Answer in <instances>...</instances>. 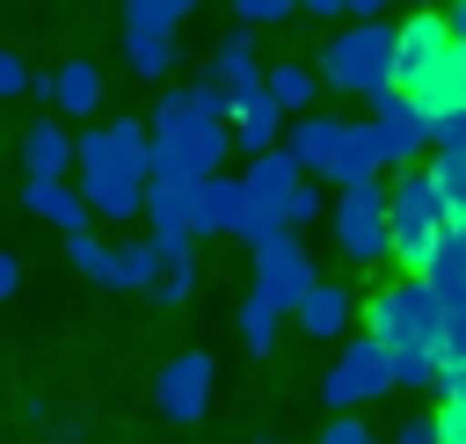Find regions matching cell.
<instances>
[{
    "label": "cell",
    "instance_id": "f35d334b",
    "mask_svg": "<svg viewBox=\"0 0 466 444\" xmlns=\"http://www.w3.org/2000/svg\"><path fill=\"white\" fill-rule=\"evenodd\" d=\"M22 87H29V66H22V58H15L7 44H0V102H15Z\"/></svg>",
    "mask_w": 466,
    "mask_h": 444
},
{
    "label": "cell",
    "instance_id": "6da1fadb",
    "mask_svg": "<svg viewBox=\"0 0 466 444\" xmlns=\"http://www.w3.org/2000/svg\"><path fill=\"white\" fill-rule=\"evenodd\" d=\"M444 197H437V182H430V167H393V182H386V262H400V277H415L422 262H430V247L444 240Z\"/></svg>",
    "mask_w": 466,
    "mask_h": 444
},
{
    "label": "cell",
    "instance_id": "8fae6325",
    "mask_svg": "<svg viewBox=\"0 0 466 444\" xmlns=\"http://www.w3.org/2000/svg\"><path fill=\"white\" fill-rule=\"evenodd\" d=\"M226 131H233V153H269L277 138H284V109L269 102V87L255 80V87H240L233 102H226Z\"/></svg>",
    "mask_w": 466,
    "mask_h": 444
},
{
    "label": "cell",
    "instance_id": "ee69618b",
    "mask_svg": "<svg viewBox=\"0 0 466 444\" xmlns=\"http://www.w3.org/2000/svg\"><path fill=\"white\" fill-rule=\"evenodd\" d=\"M444 29H451V44L466 51V0H451V7H444Z\"/></svg>",
    "mask_w": 466,
    "mask_h": 444
},
{
    "label": "cell",
    "instance_id": "ba28073f",
    "mask_svg": "<svg viewBox=\"0 0 466 444\" xmlns=\"http://www.w3.org/2000/svg\"><path fill=\"white\" fill-rule=\"evenodd\" d=\"M211 386H218L211 349H182V357H167V364L153 371V408H160L167 422H204V415H211Z\"/></svg>",
    "mask_w": 466,
    "mask_h": 444
},
{
    "label": "cell",
    "instance_id": "f546056e",
    "mask_svg": "<svg viewBox=\"0 0 466 444\" xmlns=\"http://www.w3.org/2000/svg\"><path fill=\"white\" fill-rule=\"evenodd\" d=\"M393 357V393H430L437 386V349H386Z\"/></svg>",
    "mask_w": 466,
    "mask_h": 444
},
{
    "label": "cell",
    "instance_id": "4fadbf2b",
    "mask_svg": "<svg viewBox=\"0 0 466 444\" xmlns=\"http://www.w3.org/2000/svg\"><path fill=\"white\" fill-rule=\"evenodd\" d=\"M240 211H248V189H240V175H204L197 189H189V240H204V233H233L240 226Z\"/></svg>",
    "mask_w": 466,
    "mask_h": 444
},
{
    "label": "cell",
    "instance_id": "5bb4252c",
    "mask_svg": "<svg viewBox=\"0 0 466 444\" xmlns=\"http://www.w3.org/2000/svg\"><path fill=\"white\" fill-rule=\"evenodd\" d=\"M262 80V66H255V29L248 22H233L226 36H218V51L204 58V87H218L226 102L240 95V87H255Z\"/></svg>",
    "mask_w": 466,
    "mask_h": 444
},
{
    "label": "cell",
    "instance_id": "7dc6e473",
    "mask_svg": "<svg viewBox=\"0 0 466 444\" xmlns=\"http://www.w3.org/2000/svg\"><path fill=\"white\" fill-rule=\"evenodd\" d=\"M408 7H437V0H408Z\"/></svg>",
    "mask_w": 466,
    "mask_h": 444
},
{
    "label": "cell",
    "instance_id": "e0dca14e",
    "mask_svg": "<svg viewBox=\"0 0 466 444\" xmlns=\"http://www.w3.org/2000/svg\"><path fill=\"white\" fill-rule=\"evenodd\" d=\"M379 175H386L379 131H371V124H342V146H335V160H328V175H320V182L350 189V182H379Z\"/></svg>",
    "mask_w": 466,
    "mask_h": 444
},
{
    "label": "cell",
    "instance_id": "1f68e13d",
    "mask_svg": "<svg viewBox=\"0 0 466 444\" xmlns=\"http://www.w3.org/2000/svg\"><path fill=\"white\" fill-rule=\"evenodd\" d=\"M153 284V233L116 247V291H146Z\"/></svg>",
    "mask_w": 466,
    "mask_h": 444
},
{
    "label": "cell",
    "instance_id": "9c48e42d",
    "mask_svg": "<svg viewBox=\"0 0 466 444\" xmlns=\"http://www.w3.org/2000/svg\"><path fill=\"white\" fill-rule=\"evenodd\" d=\"M371 131H379L386 167H408V160L430 153V124H422V109H415V95H400V87H379V95H371Z\"/></svg>",
    "mask_w": 466,
    "mask_h": 444
},
{
    "label": "cell",
    "instance_id": "cb8c5ba5",
    "mask_svg": "<svg viewBox=\"0 0 466 444\" xmlns=\"http://www.w3.org/2000/svg\"><path fill=\"white\" fill-rule=\"evenodd\" d=\"M175 58H182L175 29H124V66H131L138 80H167Z\"/></svg>",
    "mask_w": 466,
    "mask_h": 444
},
{
    "label": "cell",
    "instance_id": "e575fe53",
    "mask_svg": "<svg viewBox=\"0 0 466 444\" xmlns=\"http://www.w3.org/2000/svg\"><path fill=\"white\" fill-rule=\"evenodd\" d=\"M430 146H437V153H466V102L444 109V116L430 124Z\"/></svg>",
    "mask_w": 466,
    "mask_h": 444
},
{
    "label": "cell",
    "instance_id": "8992f818",
    "mask_svg": "<svg viewBox=\"0 0 466 444\" xmlns=\"http://www.w3.org/2000/svg\"><path fill=\"white\" fill-rule=\"evenodd\" d=\"M335 247H342V262H357V269H371V262H386V189L379 182H350V189H335Z\"/></svg>",
    "mask_w": 466,
    "mask_h": 444
},
{
    "label": "cell",
    "instance_id": "4316f807",
    "mask_svg": "<svg viewBox=\"0 0 466 444\" xmlns=\"http://www.w3.org/2000/svg\"><path fill=\"white\" fill-rule=\"evenodd\" d=\"M66 262H73V269H80L87 284L116 291V247H109V240H95L87 226H80V233H66Z\"/></svg>",
    "mask_w": 466,
    "mask_h": 444
},
{
    "label": "cell",
    "instance_id": "ac0fdd59",
    "mask_svg": "<svg viewBox=\"0 0 466 444\" xmlns=\"http://www.w3.org/2000/svg\"><path fill=\"white\" fill-rule=\"evenodd\" d=\"M415 277L437 291V306H444V313H459V306H466V233H459V226H444V240L430 247V262H422Z\"/></svg>",
    "mask_w": 466,
    "mask_h": 444
},
{
    "label": "cell",
    "instance_id": "d590c367",
    "mask_svg": "<svg viewBox=\"0 0 466 444\" xmlns=\"http://www.w3.org/2000/svg\"><path fill=\"white\" fill-rule=\"evenodd\" d=\"M437 364H466V306L444 313V335H437Z\"/></svg>",
    "mask_w": 466,
    "mask_h": 444
},
{
    "label": "cell",
    "instance_id": "d6986e66",
    "mask_svg": "<svg viewBox=\"0 0 466 444\" xmlns=\"http://www.w3.org/2000/svg\"><path fill=\"white\" fill-rule=\"evenodd\" d=\"M80 197L95 218H138L146 204V175H116V167H87L80 175Z\"/></svg>",
    "mask_w": 466,
    "mask_h": 444
},
{
    "label": "cell",
    "instance_id": "b9f144b4",
    "mask_svg": "<svg viewBox=\"0 0 466 444\" xmlns=\"http://www.w3.org/2000/svg\"><path fill=\"white\" fill-rule=\"evenodd\" d=\"M15 291H22V262H15V255H0V306H7Z\"/></svg>",
    "mask_w": 466,
    "mask_h": 444
},
{
    "label": "cell",
    "instance_id": "f1b7e54d",
    "mask_svg": "<svg viewBox=\"0 0 466 444\" xmlns=\"http://www.w3.org/2000/svg\"><path fill=\"white\" fill-rule=\"evenodd\" d=\"M430 182H437V197H444V218L466 226V153H437Z\"/></svg>",
    "mask_w": 466,
    "mask_h": 444
},
{
    "label": "cell",
    "instance_id": "277c9868",
    "mask_svg": "<svg viewBox=\"0 0 466 444\" xmlns=\"http://www.w3.org/2000/svg\"><path fill=\"white\" fill-rule=\"evenodd\" d=\"M364 335H379L386 349H437V335H444V306H437V291H430L422 277H393V284L371 291V306H364Z\"/></svg>",
    "mask_w": 466,
    "mask_h": 444
},
{
    "label": "cell",
    "instance_id": "60d3db41",
    "mask_svg": "<svg viewBox=\"0 0 466 444\" xmlns=\"http://www.w3.org/2000/svg\"><path fill=\"white\" fill-rule=\"evenodd\" d=\"M437 393L444 400H466V364H437Z\"/></svg>",
    "mask_w": 466,
    "mask_h": 444
},
{
    "label": "cell",
    "instance_id": "8d00e7d4",
    "mask_svg": "<svg viewBox=\"0 0 466 444\" xmlns=\"http://www.w3.org/2000/svg\"><path fill=\"white\" fill-rule=\"evenodd\" d=\"M320 444H371V429L357 422V408H335V422L320 429Z\"/></svg>",
    "mask_w": 466,
    "mask_h": 444
},
{
    "label": "cell",
    "instance_id": "2e32d148",
    "mask_svg": "<svg viewBox=\"0 0 466 444\" xmlns=\"http://www.w3.org/2000/svg\"><path fill=\"white\" fill-rule=\"evenodd\" d=\"M22 211H29V218H51L58 233H80V226H87V197H80V182H66V175H29V182H22Z\"/></svg>",
    "mask_w": 466,
    "mask_h": 444
},
{
    "label": "cell",
    "instance_id": "5b68a950",
    "mask_svg": "<svg viewBox=\"0 0 466 444\" xmlns=\"http://www.w3.org/2000/svg\"><path fill=\"white\" fill-rule=\"evenodd\" d=\"M393 393V357L379 335H350L335 349V364L320 371V400L328 408H364V400H386Z\"/></svg>",
    "mask_w": 466,
    "mask_h": 444
},
{
    "label": "cell",
    "instance_id": "ffe728a7",
    "mask_svg": "<svg viewBox=\"0 0 466 444\" xmlns=\"http://www.w3.org/2000/svg\"><path fill=\"white\" fill-rule=\"evenodd\" d=\"M240 189H248V204H262V211H284V197L299 189V160H291L284 146H269V153H255V160H248Z\"/></svg>",
    "mask_w": 466,
    "mask_h": 444
},
{
    "label": "cell",
    "instance_id": "52a82bcc",
    "mask_svg": "<svg viewBox=\"0 0 466 444\" xmlns=\"http://www.w3.org/2000/svg\"><path fill=\"white\" fill-rule=\"evenodd\" d=\"M320 269H313V255L299 247V233L291 226H277L262 247H255V298L262 306H277V313H291L299 298H306V284H313Z\"/></svg>",
    "mask_w": 466,
    "mask_h": 444
},
{
    "label": "cell",
    "instance_id": "7402d4cb",
    "mask_svg": "<svg viewBox=\"0 0 466 444\" xmlns=\"http://www.w3.org/2000/svg\"><path fill=\"white\" fill-rule=\"evenodd\" d=\"M51 109L58 116H95L102 109V66L95 58H66L51 73Z\"/></svg>",
    "mask_w": 466,
    "mask_h": 444
},
{
    "label": "cell",
    "instance_id": "484cf974",
    "mask_svg": "<svg viewBox=\"0 0 466 444\" xmlns=\"http://www.w3.org/2000/svg\"><path fill=\"white\" fill-rule=\"evenodd\" d=\"M22 167H29V175H73V131L51 124V116L29 124V131H22Z\"/></svg>",
    "mask_w": 466,
    "mask_h": 444
},
{
    "label": "cell",
    "instance_id": "44dd1931",
    "mask_svg": "<svg viewBox=\"0 0 466 444\" xmlns=\"http://www.w3.org/2000/svg\"><path fill=\"white\" fill-rule=\"evenodd\" d=\"M189 291H197L189 233H175V240H153V284H146V298H160V306H182Z\"/></svg>",
    "mask_w": 466,
    "mask_h": 444
},
{
    "label": "cell",
    "instance_id": "f6af8a7d",
    "mask_svg": "<svg viewBox=\"0 0 466 444\" xmlns=\"http://www.w3.org/2000/svg\"><path fill=\"white\" fill-rule=\"evenodd\" d=\"M299 7H306V15H320V22H335V15H342V0H299Z\"/></svg>",
    "mask_w": 466,
    "mask_h": 444
},
{
    "label": "cell",
    "instance_id": "d4e9b609",
    "mask_svg": "<svg viewBox=\"0 0 466 444\" xmlns=\"http://www.w3.org/2000/svg\"><path fill=\"white\" fill-rule=\"evenodd\" d=\"M262 87H269V102H277L284 116H299V109L320 102V73H313L306 58H277V66L262 73Z\"/></svg>",
    "mask_w": 466,
    "mask_h": 444
},
{
    "label": "cell",
    "instance_id": "c3c4849f",
    "mask_svg": "<svg viewBox=\"0 0 466 444\" xmlns=\"http://www.w3.org/2000/svg\"><path fill=\"white\" fill-rule=\"evenodd\" d=\"M371 444H379V437H371Z\"/></svg>",
    "mask_w": 466,
    "mask_h": 444
},
{
    "label": "cell",
    "instance_id": "bcb514c9",
    "mask_svg": "<svg viewBox=\"0 0 466 444\" xmlns=\"http://www.w3.org/2000/svg\"><path fill=\"white\" fill-rule=\"evenodd\" d=\"M255 444H284V437H255Z\"/></svg>",
    "mask_w": 466,
    "mask_h": 444
},
{
    "label": "cell",
    "instance_id": "3957f363",
    "mask_svg": "<svg viewBox=\"0 0 466 444\" xmlns=\"http://www.w3.org/2000/svg\"><path fill=\"white\" fill-rule=\"evenodd\" d=\"M320 87H335V95H379V87H393V22L386 15H371V22H350L342 36H328L320 44Z\"/></svg>",
    "mask_w": 466,
    "mask_h": 444
},
{
    "label": "cell",
    "instance_id": "681fc988",
    "mask_svg": "<svg viewBox=\"0 0 466 444\" xmlns=\"http://www.w3.org/2000/svg\"><path fill=\"white\" fill-rule=\"evenodd\" d=\"M459 233H466V226H459Z\"/></svg>",
    "mask_w": 466,
    "mask_h": 444
},
{
    "label": "cell",
    "instance_id": "7bdbcfd3",
    "mask_svg": "<svg viewBox=\"0 0 466 444\" xmlns=\"http://www.w3.org/2000/svg\"><path fill=\"white\" fill-rule=\"evenodd\" d=\"M386 7H393V0H342V15H350V22H371V15H386Z\"/></svg>",
    "mask_w": 466,
    "mask_h": 444
},
{
    "label": "cell",
    "instance_id": "ab89813d",
    "mask_svg": "<svg viewBox=\"0 0 466 444\" xmlns=\"http://www.w3.org/2000/svg\"><path fill=\"white\" fill-rule=\"evenodd\" d=\"M393 444H437V422H430V415H408V422L393 429Z\"/></svg>",
    "mask_w": 466,
    "mask_h": 444
},
{
    "label": "cell",
    "instance_id": "7a4b0ae2",
    "mask_svg": "<svg viewBox=\"0 0 466 444\" xmlns=\"http://www.w3.org/2000/svg\"><path fill=\"white\" fill-rule=\"evenodd\" d=\"M153 138H167V146H182L204 175L233 153V131H226V95L218 87H204V80H189V87H167L160 102H153V124H146Z\"/></svg>",
    "mask_w": 466,
    "mask_h": 444
},
{
    "label": "cell",
    "instance_id": "4dcf8cb0",
    "mask_svg": "<svg viewBox=\"0 0 466 444\" xmlns=\"http://www.w3.org/2000/svg\"><path fill=\"white\" fill-rule=\"evenodd\" d=\"M197 0H124V29H182Z\"/></svg>",
    "mask_w": 466,
    "mask_h": 444
},
{
    "label": "cell",
    "instance_id": "83f0119b",
    "mask_svg": "<svg viewBox=\"0 0 466 444\" xmlns=\"http://www.w3.org/2000/svg\"><path fill=\"white\" fill-rule=\"evenodd\" d=\"M277 335H284V313H277V306H262V298L248 291V298H240V349H248V357H269V349H277Z\"/></svg>",
    "mask_w": 466,
    "mask_h": 444
},
{
    "label": "cell",
    "instance_id": "836d02e7",
    "mask_svg": "<svg viewBox=\"0 0 466 444\" xmlns=\"http://www.w3.org/2000/svg\"><path fill=\"white\" fill-rule=\"evenodd\" d=\"M240 7V22L248 29H277V22H291L299 15V0H233Z\"/></svg>",
    "mask_w": 466,
    "mask_h": 444
},
{
    "label": "cell",
    "instance_id": "d6a6232c",
    "mask_svg": "<svg viewBox=\"0 0 466 444\" xmlns=\"http://www.w3.org/2000/svg\"><path fill=\"white\" fill-rule=\"evenodd\" d=\"M277 218H284L291 233H299V226H313V218H320V182H313V175H299V189L284 197V211H277Z\"/></svg>",
    "mask_w": 466,
    "mask_h": 444
},
{
    "label": "cell",
    "instance_id": "7c38bea8",
    "mask_svg": "<svg viewBox=\"0 0 466 444\" xmlns=\"http://www.w3.org/2000/svg\"><path fill=\"white\" fill-rule=\"evenodd\" d=\"M277 146L299 160V175H328V160H335V146H342V116L299 109V116H284V138H277Z\"/></svg>",
    "mask_w": 466,
    "mask_h": 444
},
{
    "label": "cell",
    "instance_id": "30bf717a",
    "mask_svg": "<svg viewBox=\"0 0 466 444\" xmlns=\"http://www.w3.org/2000/svg\"><path fill=\"white\" fill-rule=\"evenodd\" d=\"M146 146H153V131H146L138 116H116V124H95L87 138H73V167H80V175H87V167L146 175Z\"/></svg>",
    "mask_w": 466,
    "mask_h": 444
},
{
    "label": "cell",
    "instance_id": "603a6c76",
    "mask_svg": "<svg viewBox=\"0 0 466 444\" xmlns=\"http://www.w3.org/2000/svg\"><path fill=\"white\" fill-rule=\"evenodd\" d=\"M189 189H197V182H167V175H146V204H138V211L153 218V226H146L153 240H175V233H189Z\"/></svg>",
    "mask_w": 466,
    "mask_h": 444
},
{
    "label": "cell",
    "instance_id": "9a60e30c",
    "mask_svg": "<svg viewBox=\"0 0 466 444\" xmlns=\"http://www.w3.org/2000/svg\"><path fill=\"white\" fill-rule=\"evenodd\" d=\"M291 320H299L313 342H328V335H350V320H357V298H350V284H335V277H313V284H306V298L291 306Z\"/></svg>",
    "mask_w": 466,
    "mask_h": 444
},
{
    "label": "cell",
    "instance_id": "74e56055",
    "mask_svg": "<svg viewBox=\"0 0 466 444\" xmlns=\"http://www.w3.org/2000/svg\"><path fill=\"white\" fill-rule=\"evenodd\" d=\"M437 444H466V400H437Z\"/></svg>",
    "mask_w": 466,
    "mask_h": 444
}]
</instances>
